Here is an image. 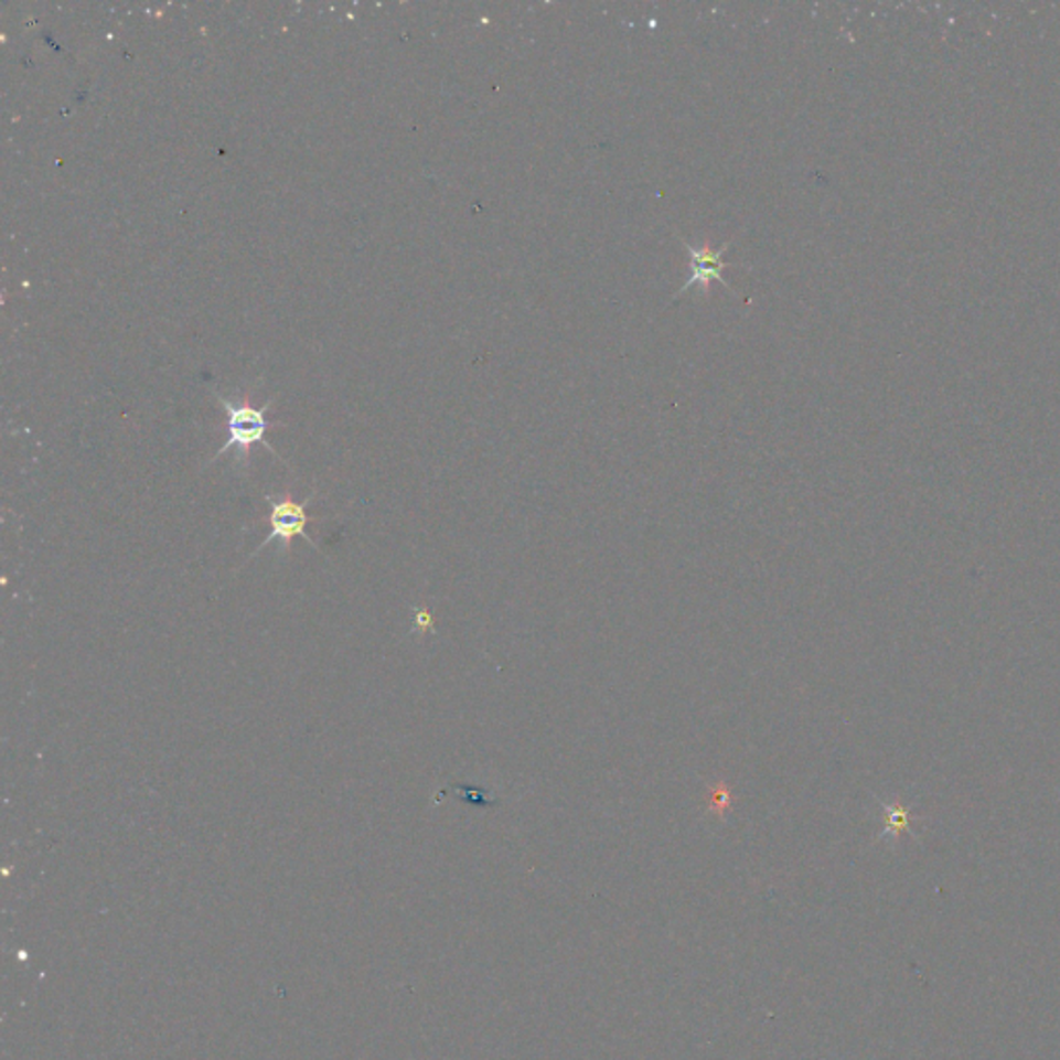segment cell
<instances>
[{"mask_svg":"<svg viewBox=\"0 0 1060 1060\" xmlns=\"http://www.w3.org/2000/svg\"><path fill=\"white\" fill-rule=\"evenodd\" d=\"M216 398H218L220 405L224 406L226 417H228V439L216 452V456L212 458V462H216L226 452L236 450V454H238L236 460L240 464H245L253 446L255 443H266V439H264L266 438V431L270 429L271 425H278V422H270L266 417L270 405H266L264 408H253L249 405H235V403L222 398L218 394H216ZM268 450H271L270 446H268Z\"/></svg>","mask_w":1060,"mask_h":1060,"instance_id":"6da1fadb","label":"cell"},{"mask_svg":"<svg viewBox=\"0 0 1060 1060\" xmlns=\"http://www.w3.org/2000/svg\"><path fill=\"white\" fill-rule=\"evenodd\" d=\"M313 500V493L304 500L303 504H297L292 502L288 495H282V497H274V495H268V502H270V535L268 539L264 540L255 552H253V557L259 556L261 549H266L270 543H278L280 549L288 554L290 552V545L292 540L297 537H303L311 547L318 549V543L313 539H309L307 535V524H309V516H307V505L311 504Z\"/></svg>","mask_w":1060,"mask_h":1060,"instance_id":"7a4b0ae2","label":"cell"},{"mask_svg":"<svg viewBox=\"0 0 1060 1060\" xmlns=\"http://www.w3.org/2000/svg\"><path fill=\"white\" fill-rule=\"evenodd\" d=\"M684 247H686V253L690 255L692 259V274L690 278L684 282V287L677 290L675 297H682L686 290L690 288H703L705 292H708V287H710V280H717L721 282L727 290H729V285L725 282L724 270L725 268H731V264H725L724 255L729 249V243H725L721 249H710L708 243H703V245H694V243H688V240H682Z\"/></svg>","mask_w":1060,"mask_h":1060,"instance_id":"3957f363","label":"cell"},{"mask_svg":"<svg viewBox=\"0 0 1060 1060\" xmlns=\"http://www.w3.org/2000/svg\"><path fill=\"white\" fill-rule=\"evenodd\" d=\"M731 809V795H729V790L725 785L724 781L715 785V790L710 793V802H708V812H713L717 818L724 821L725 814Z\"/></svg>","mask_w":1060,"mask_h":1060,"instance_id":"277c9868","label":"cell"},{"mask_svg":"<svg viewBox=\"0 0 1060 1060\" xmlns=\"http://www.w3.org/2000/svg\"><path fill=\"white\" fill-rule=\"evenodd\" d=\"M417 628H419L421 632H427V630L433 628V620H431L429 611H425V609L417 611Z\"/></svg>","mask_w":1060,"mask_h":1060,"instance_id":"5b68a950","label":"cell"}]
</instances>
